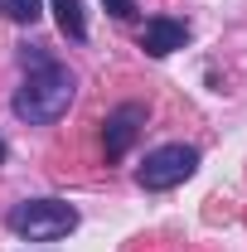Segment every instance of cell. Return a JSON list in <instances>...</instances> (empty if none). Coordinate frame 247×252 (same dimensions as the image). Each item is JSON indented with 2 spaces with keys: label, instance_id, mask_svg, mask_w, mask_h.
<instances>
[{
  "label": "cell",
  "instance_id": "obj_7",
  "mask_svg": "<svg viewBox=\"0 0 247 252\" xmlns=\"http://www.w3.org/2000/svg\"><path fill=\"white\" fill-rule=\"evenodd\" d=\"M0 10H5L15 25H34V20H39V0H0Z\"/></svg>",
  "mask_w": 247,
  "mask_h": 252
},
{
  "label": "cell",
  "instance_id": "obj_9",
  "mask_svg": "<svg viewBox=\"0 0 247 252\" xmlns=\"http://www.w3.org/2000/svg\"><path fill=\"white\" fill-rule=\"evenodd\" d=\"M0 165H5V141H0Z\"/></svg>",
  "mask_w": 247,
  "mask_h": 252
},
{
  "label": "cell",
  "instance_id": "obj_6",
  "mask_svg": "<svg viewBox=\"0 0 247 252\" xmlns=\"http://www.w3.org/2000/svg\"><path fill=\"white\" fill-rule=\"evenodd\" d=\"M54 5V15H59V30L73 39V44H83L88 39V20H83V0H49Z\"/></svg>",
  "mask_w": 247,
  "mask_h": 252
},
{
  "label": "cell",
  "instance_id": "obj_1",
  "mask_svg": "<svg viewBox=\"0 0 247 252\" xmlns=\"http://www.w3.org/2000/svg\"><path fill=\"white\" fill-rule=\"evenodd\" d=\"M73 97H78V78L63 68V63L44 59L39 68H25V83L15 88V117L30 126H49L59 122L63 112L73 107Z\"/></svg>",
  "mask_w": 247,
  "mask_h": 252
},
{
  "label": "cell",
  "instance_id": "obj_5",
  "mask_svg": "<svg viewBox=\"0 0 247 252\" xmlns=\"http://www.w3.org/2000/svg\"><path fill=\"white\" fill-rule=\"evenodd\" d=\"M185 39H189V25H185V20L155 15V20H146V30H141V49H146L151 59H165V54L185 49Z\"/></svg>",
  "mask_w": 247,
  "mask_h": 252
},
{
  "label": "cell",
  "instance_id": "obj_3",
  "mask_svg": "<svg viewBox=\"0 0 247 252\" xmlns=\"http://www.w3.org/2000/svg\"><path fill=\"white\" fill-rule=\"evenodd\" d=\"M194 170H199V151H194V146H160V151H151V156L141 160L136 180H141V189L160 194V189L185 185Z\"/></svg>",
  "mask_w": 247,
  "mask_h": 252
},
{
  "label": "cell",
  "instance_id": "obj_4",
  "mask_svg": "<svg viewBox=\"0 0 247 252\" xmlns=\"http://www.w3.org/2000/svg\"><path fill=\"white\" fill-rule=\"evenodd\" d=\"M141 126H146V107L141 102H122L107 117V160H122L131 151V141L141 136Z\"/></svg>",
  "mask_w": 247,
  "mask_h": 252
},
{
  "label": "cell",
  "instance_id": "obj_8",
  "mask_svg": "<svg viewBox=\"0 0 247 252\" xmlns=\"http://www.w3.org/2000/svg\"><path fill=\"white\" fill-rule=\"evenodd\" d=\"M102 5H107L112 20H131V15H136V0H102Z\"/></svg>",
  "mask_w": 247,
  "mask_h": 252
},
{
  "label": "cell",
  "instance_id": "obj_2",
  "mask_svg": "<svg viewBox=\"0 0 247 252\" xmlns=\"http://www.w3.org/2000/svg\"><path fill=\"white\" fill-rule=\"evenodd\" d=\"M10 233L30 238V243H59L78 228V209L63 204V199H25L10 209Z\"/></svg>",
  "mask_w": 247,
  "mask_h": 252
}]
</instances>
